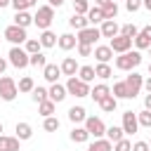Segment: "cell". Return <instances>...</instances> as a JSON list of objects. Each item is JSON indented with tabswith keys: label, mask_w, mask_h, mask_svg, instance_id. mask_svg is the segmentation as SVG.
<instances>
[{
	"label": "cell",
	"mask_w": 151,
	"mask_h": 151,
	"mask_svg": "<svg viewBox=\"0 0 151 151\" xmlns=\"http://www.w3.org/2000/svg\"><path fill=\"white\" fill-rule=\"evenodd\" d=\"M94 73H97V78H101V80H109V78L113 76V68H111L109 64H101V61H97V66H94Z\"/></svg>",
	"instance_id": "1f68e13d"
},
{
	"label": "cell",
	"mask_w": 151,
	"mask_h": 151,
	"mask_svg": "<svg viewBox=\"0 0 151 151\" xmlns=\"http://www.w3.org/2000/svg\"><path fill=\"white\" fill-rule=\"evenodd\" d=\"M111 94H113L116 99H130V92H127V85H125V80H120V83H113V90H111Z\"/></svg>",
	"instance_id": "f1b7e54d"
},
{
	"label": "cell",
	"mask_w": 151,
	"mask_h": 151,
	"mask_svg": "<svg viewBox=\"0 0 151 151\" xmlns=\"http://www.w3.org/2000/svg\"><path fill=\"white\" fill-rule=\"evenodd\" d=\"M52 21H54V7H52V5L38 7V12H35V17H33V24H35L40 31H45V28H50Z\"/></svg>",
	"instance_id": "3957f363"
},
{
	"label": "cell",
	"mask_w": 151,
	"mask_h": 151,
	"mask_svg": "<svg viewBox=\"0 0 151 151\" xmlns=\"http://www.w3.org/2000/svg\"><path fill=\"white\" fill-rule=\"evenodd\" d=\"M142 64V52L139 50H127L116 57V68L118 71H134Z\"/></svg>",
	"instance_id": "6da1fadb"
},
{
	"label": "cell",
	"mask_w": 151,
	"mask_h": 151,
	"mask_svg": "<svg viewBox=\"0 0 151 151\" xmlns=\"http://www.w3.org/2000/svg\"><path fill=\"white\" fill-rule=\"evenodd\" d=\"M76 47H78V57H92V52H94V45H83V42H78Z\"/></svg>",
	"instance_id": "f6af8a7d"
},
{
	"label": "cell",
	"mask_w": 151,
	"mask_h": 151,
	"mask_svg": "<svg viewBox=\"0 0 151 151\" xmlns=\"http://www.w3.org/2000/svg\"><path fill=\"white\" fill-rule=\"evenodd\" d=\"M87 151H113V142H109L106 137H99L87 146Z\"/></svg>",
	"instance_id": "484cf974"
},
{
	"label": "cell",
	"mask_w": 151,
	"mask_h": 151,
	"mask_svg": "<svg viewBox=\"0 0 151 151\" xmlns=\"http://www.w3.org/2000/svg\"><path fill=\"white\" fill-rule=\"evenodd\" d=\"M9 5H12V0H0V9L2 7H9Z\"/></svg>",
	"instance_id": "11a10c76"
},
{
	"label": "cell",
	"mask_w": 151,
	"mask_h": 151,
	"mask_svg": "<svg viewBox=\"0 0 151 151\" xmlns=\"http://www.w3.org/2000/svg\"><path fill=\"white\" fill-rule=\"evenodd\" d=\"M132 42H134L132 38H127V35L118 33L116 38H111V40H109V47H111V50H113L116 54H123V52H127V50L132 47Z\"/></svg>",
	"instance_id": "9c48e42d"
},
{
	"label": "cell",
	"mask_w": 151,
	"mask_h": 151,
	"mask_svg": "<svg viewBox=\"0 0 151 151\" xmlns=\"http://www.w3.org/2000/svg\"><path fill=\"white\" fill-rule=\"evenodd\" d=\"M59 66H61V73H64V76H68V78H71V76H76V73L80 71V66H78V61H76L73 57H66Z\"/></svg>",
	"instance_id": "ac0fdd59"
},
{
	"label": "cell",
	"mask_w": 151,
	"mask_h": 151,
	"mask_svg": "<svg viewBox=\"0 0 151 151\" xmlns=\"http://www.w3.org/2000/svg\"><path fill=\"white\" fill-rule=\"evenodd\" d=\"M24 50H26L28 54H35V52H40V50H42V45H40V40H38V38H28V40L24 42Z\"/></svg>",
	"instance_id": "8d00e7d4"
},
{
	"label": "cell",
	"mask_w": 151,
	"mask_h": 151,
	"mask_svg": "<svg viewBox=\"0 0 151 151\" xmlns=\"http://www.w3.org/2000/svg\"><path fill=\"white\" fill-rule=\"evenodd\" d=\"M31 99H33L35 104H40V101H45V99H50V92H47L45 87H40V85H35V87H33V92H31Z\"/></svg>",
	"instance_id": "d590c367"
},
{
	"label": "cell",
	"mask_w": 151,
	"mask_h": 151,
	"mask_svg": "<svg viewBox=\"0 0 151 151\" xmlns=\"http://www.w3.org/2000/svg\"><path fill=\"white\" fill-rule=\"evenodd\" d=\"M66 90H68V94H73V97H78V99H83V97H90V83L80 80L78 76H71V78H68V83H66Z\"/></svg>",
	"instance_id": "277c9868"
},
{
	"label": "cell",
	"mask_w": 151,
	"mask_h": 151,
	"mask_svg": "<svg viewBox=\"0 0 151 151\" xmlns=\"http://www.w3.org/2000/svg\"><path fill=\"white\" fill-rule=\"evenodd\" d=\"M45 64H47V59H45V54H42V52L31 54V66H35V68H45Z\"/></svg>",
	"instance_id": "b9f144b4"
},
{
	"label": "cell",
	"mask_w": 151,
	"mask_h": 151,
	"mask_svg": "<svg viewBox=\"0 0 151 151\" xmlns=\"http://www.w3.org/2000/svg\"><path fill=\"white\" fill-rule=\"evenodd\" d=\"M144 109H149V111H151V92L144 97Z\"/></svg>",
	"instance_id": "681fc988"
},
{
	"label": "cell",
	"mask_w": 151,
	"mask_h": 151,
	"mask_svg": "<svg viewBox=\"0 0 151 151\" xmlns=\"http://www.w3.org/2000/svg\"><path fill=\"white\" fill-rule=\"evenodd\" d=\"M149 52H151V47H149Z\"/></svg>",
	"instance_id": "94428289"
},
{
	"label": "cell",
	"mask_w": 151,
	"mask_h": 151,
	"mask_svg": "<svg viewBox=\"0 0 151 151\" xmlns=\"http://www.w3.org/2000/svg\"><path fill=\"white\" fill-rule=\"evenodd\" d=\"M125 9H127V12H137V9H142V0H125Z\"/></svg>",
	"instance_id": "7dc6e473"
},
{
	"label": "cell",
	"mask_w": 151,
	"mask_h": 151,
	"mask_svg": "<svg viewBox=\"0 0 151 151\" xmlns=\"http://www.w3.org/2000/svg\"><path fill=\"white\" fill-rule=\"evenodd\" d=\"M101 9H104V21H106V19H116V17H118V2H116V0L106 2Z\"/></svg>",
	"instance_id": "836d02e7"
},
{
	"label": "cell",
	"mask_w": 151,
	"mask_h": 151,
	"mask_svg": "<svg viewBox=\"0 0 151 151\" xmlns=\"http://www.w3.org/2000/svg\"><path fill=\"white\" fill-rule=\"evenodd\" d=\"M7 61H9L14 68H26V66H31V54H28L21 45H12V50H9V54H7Z\"/></svg>",
	"instance_id": "7a4b0ae2"
},
{
	"label": "cell",
	"mask_w": 151,
	"mask_h": 151,
	"mask_svg": "<svg viewBox=\"0 0 151 151\" xmlns=\"http://www.w3.org/2000/svg\"><path fill=\"white\" fill-rule=\"evenodd\" d=\"M144 90H146V92H151V76L144 80Z\"/></svg>",
	"instance_id": "f5cc1de1"
},
{
	"label": "cell",
	"mask_w": 151,
	"mask_h": 151,
	"mask_svg": "<svg viewBox=\"0 0 151 151\" xmlns=\"http://www.w3.org/2000/svg\"><path fill=\"white\" fill-rule=\"evenodd\" d=\"M73 2H76V0H73Z\"/></svg>",
	"instance_id": "e7e4bbea"
},
{
	"label": "cell",
	"mask_w": 151,
	"mask_h": 151,
	"mask_svg": "<svg viewBox=\"0 0 151 151\" xmlns=\"http://www.w3.org/2000/svg\"><path fill=\"white\" fill-rule=\"evenodd\" d=\"M14 24H17V26H21V28H28V26L33 24V14H28V9L17 12V14H14Z\"/></svg>",
	"instance_id": "83f0119b"
},
{
	"label": "cell",
	"mask_w": 151,
	"mask_h": 151,
	"mask_svg": "<svg viewBox=\"0 0 151 151\" xmlns=\"http://www.w3.org/2000/svg\"><path fill=\"white\" fill-rule=\"evenodd\" d=\"M142 31H144V33H146V35H149V38H151V24H149V26H144V28H142Z\"/></svg>",
	"instance_id": "6f0895ef"
},
{
	"label": "cell",
	"mask_w": 151,
	"mask_h": 151,
	"mask_svg": "<svg viewBox=\"0 0 151 151\" xmlns=\"http://www.w3.org/2000/svg\"><path fill=\"white\" fill-rule=\"evenodd\" d=\"M85 130H87L90 137H94V139H99V137L106 134V125H104V120L97 118V116H87V118H85Z\"/></svg>",
	"instance_id": "8992f818"
},
{
	"label": "cell",
	"mask_w": 151,
	"mask_h": 151,
	"mask_svg": "<svg viewBox=\"0 0 151 151\" xmlns=\"http://www.w3.org/2000/svg\"><path fill=\"white\" fill-rule=\"evenodd\" d=\"M59 76H61V66H57V64H45V68H42V78H45L47 83H57Z\"/></svg>",
	"instance_id": "9a60e30c"
},
{
	"label": "cell",
	"mask_w": 151,
	"mask_h": 151,
	"mask_svg": "<svg viewBox=\"0 0 151 151\" xmlns=\"http://www.w3.org/2000/svg\"><path fill=\"white\" fill-rule=\"evenodd\" d=\"M85 118H87V111H85V106H71V109H68V120H71L73 125H78V123H85Z\"/></svg>",
	"instance_id": "ffe728a7"
},
{
	"label": "cell",
	"mask_w": 151,
	"mask_h": 151,
	"mask_svg": "<svg viewBox=\"0 0 151 151\" xmlns=\"http://www.w3.org/2000/svg\"><path fill=\"white\" fill-rule=\"evenodd\" d=\"M78 42H83V45H94L99 38H101V31L97 28V26H87V28H83V31H78Z\"/></svg>",
	"instance_id": "ba28073f"
},
{
	"label": "cell",
	"mask_w": 151,
	"mask_h": 151,
	"mask_svg": "<svg viewBox=\"0 0 151 151\" xmlns=\"http://www.w3.org/2000/svg\"><path fill=\"white\" fill-rule=\"evenodd\" d=\"M68 26H71V28H76V31H83V28H87V26H90V21H87V14H76V12H73V17L68 19Z\"/></svg>",
	"instance_id": "7402d4cb"
},
{
	"label": "cell",
	"mask_w": 151,
	"mask_h": 151,
	"mask_svg": "<svg viewBox=\"0 0 151 151\" xmlns=\"http://www.w3.org/2000/svg\"><path fill=\"white\" fill-rule=\"evenodd\" d=\"M14 132H17V137H19L21 142H26V139L33 137V127H31V123H24V120L14 125Z\"/></svg>",
	"instance_id": "44dd1931"
},
{
	"label": "cell",
	"mask_w": 151,
	"mask_h": 151,
	"mask_svg": "<svg viewBox=\"0 0 151 151\" xmlns=\"http://www.w3.org/2000/svg\"><path fill=\"white\" fill-rule=\"evenodd\" d=\"M78 78H80V80H85V83H92V80L97 78V73H94V66H80V71H78Z\"/></svg>",
	"instance_id": "e575fe53"
},
{
	"label": "cell",
	"mask_w": 151,
	"mask_h": 151,
	"mask_svg": "<svg viewBox=\"0 0 151 151\" xmlns=\"http://www.w3.org/2000/svg\"><path fill=\"white\" fill-rule=\"evenodd\" d=\"M142 7H144V9H149V12H151V0H142Z\"/></svg>",
	"instance_id": "db71d44e"
},
{
	"label": "cell",
	"mask_w": 151,
	"mask_h": 151,
	"mask_svg": "<svg viewBox=\"0 0 151 151\" xmlns=\"http://www.w3.org/2000/svg\"><path fill=\"white\" fill-rule=\"evenodd\" d=\"M5 68H7V59L0 57V73H5Z\"/></svg>",
	"instance_id": "816d5d0a"
},
{
	"label": "cell",
	"mask_w": 151,
	"mask_h": 151,
	"mask_svg": "<svg viewBox=\"0 0 151 151\" xmlns=\"http://www.w3.org/2000/svg\"><path fill=\"white\" fill-rule=\"evenodd\" d=\"M106 2H111V0H94V5H97V7H104Z\"/></svg>",
	"instance_id": "9f6ffc18"
},
{
	"label": "cell",
	"mask_w": 151,
	"mask_h": 151,
	"mask_svg": "<svg viewBox=\"0 0 151 151\" xmlns=\"http://www.w3.org/2000/svg\"><path fill=\"white\" fill-rule=\"evenodd\" d=\"M5 40H9L12 45H24V42L28 40L26 28H21V26H17V24L7 26V28H5Z\"/></svg>",
	"instance_id": "52a82bcc"
},
{
	"label": "cell",
	"mask_w": 151,
	"mask_h": 151,
	"mask_svg": "<svg viewBox=\"0 0 151 151\" xmlns=\"http://www.w3.org/2000/svg\"><path fill=\"white\" fill-rule=\"evenodd\" d=\"M38 5V0H12V7H14V12H24V9H28V7H35Z\"/></svg>",
	"instance_id": "74e56055"
},
{
	"label": "cell",
	"mask_w": 151,
	"mask_h": 151,
	"mask_svg": "<svg viewBox=\"0 0 151 151\" xmlns=\"http://www.w3.org/2000/svg\"><path fill=\"white\" fill-rule=\"evenodd\" d=\"M68 137H71V142H76V144H85V142L90 139V132L85 130V125H83V127H78V125H76V127L71 130V134H68Z\"/></svg>",
	"instance_id": "d4e9b609"
},
{
	"label": "cell",
	"mask_w": 151,
	"mask_h": 151,
	"mask_svg": "<svg viewBox=\"0 0 151 151\" xmlns=\"http://www.w3.org/2000/svg\"><path fill=\"white\" fill-rule=\"evenodd\" d=\"M87 21H90V26H97V24H101L104 21V9L101 7H90V12H87Z\"/></svg>",
	"instance_id": "4316f807"
},
{
	"label": "cell",
	"mask_w": 151,
	"mask_h": 151,
	"mask_svg": "<svg viewBox=\"0 0 151 151\" xmlns=\"http://www.w3.org/2000/svg\"><path fill=\"white\" fill-rule=\"evenodd\" d=\"M19 92H33V87H35V83H33V78L31 76H24L21 80H19Z\"/></svg>",
	"instance_id": "f35d334b"
},
{
	"label": "cell",
	"mask_w": 151,
	"mask_h": 151,
	"mask_svg": "<svg viewBox=\"0 0 151 151\" xmlns=\"http://www.w3.org/2000/svg\"><path fill=\"white\" fill-rule=\"evenodd\" d=\"M38 40H40V45H42V47H47V50H50V47H54V45L59 42L57 33H52L50 28H45V31L40 33V38H38Z\"/></svg>",
	"instance_id": "603a6c76"
},
{
	"label": "cell",
	"mask_w": 151,
	"mask_h": 151,
	"mask_svg": "<svg viewBox=\"0 0 151 151\" xmlns=\"http://www.w3.org/2000/svg\"><path fill=\"white\" fill-rule=\"evenodd\" d=\"M47 92H50V99H52L54 104H59V101H64V99L68 97V90H66V85H59V83H52V87H50Z\"/></svg>",
	"instance_id": "4fadbf2b"
},
{
	"label": "cell",
	"mask_w": 151,
	"mask_h": 151,
	"mask_svg": "<svg viewBox=\"0 0 151 151\" xmlns=\"http://www.w3.org/2000/svg\"><path fill=\"white\" fill-rule=\"evenodd\" d=\"M113 151H132V142L123 137L120 142H116V144H113Z\"/></svg>",
	"instance_id": "bcb514c9"
},
{
	"label": "cell",
	"mask_w": 151,
	"mask_h": 151,
	"mask_svg": "<svg viewBox=\"0 0 151 151\" xmlns=\"http://www.w3.org/2000/svg\"><path fill=\"white\" fill-rule=\"evenodd\" d=\"M120 33H123V35H127V38H132V40H134V38H137V33H139V28H137V26H134V24H125V26H120Z\"/></svg>",
	"instance_id": "ee69618b"
},
{
	"label": "cell",
	"mask_w": 151,
	"mask_h": 151,
	"mask_svg": "<svg viewBox=\"0 0 151 151\" xmlns=\"http://www.w3.org/2000/svg\"><path fill=\"white\" fill-rule=\"evenodd\" d=\"M109 142H120L123 137H125V130H123V125H111V127H106V134H104Z\"/></svg>",
	"instance_id": "cb8c5ba5"
},
{
	"label": "cell",
	"mask_w": 151,
	"mask_h": 151,
	"mask_svg": "<svg viewBox=\"0 0 151 151\" xmlns=\"http://www.w3.org/2000/svg\"><path fill=\"white\" fill-rule=\"evenodd\" d=\"M0 76H2V73H0Z\"/></svg>",
	"instance_id": "be15d7a7"
},
{
	"label": "cell",
	"mask_w": 151,
	"mask_h": 151,
	"mask_svg": "<svg viewBox=\"0 0 151 151\" xmlns=\"http://www.w3.org/2000/svg\"><path fill=\"white\" fill-rule=\"evenodd\" d=\"M0 134H2V123H0Z\"/></svg>",
	"instance_id": "680465c9"
},
{
	"label": "cell",
	"mask_w": 151,
	"mask_h": 151,
	"mask_svg": "<svg viewBox=\"0 0 151 151\" xmlns=\"http://www.w3.org/2000/svg\"><path fill=\"white\" fill-rule=\"evenodd\" d=\"M17 94H19V87H17L14 78L0 76V99H2V101H14Z\"/></svg>",
	"instance_id": "5b68a950"
},
{
	"label": "cell",
	"mask_w": 151,
	"mask_h": 151,
	"mask_svg": "<svg viewBox=\"0 0 151 151\" xmlns=\"http://www.w3.org/2000/svg\"><path fill=\"white\" fill-rule=\"evenodd\" d=\"M132 151H151V146H149V142H134Z\"/></svg>",
	"instance_id": "c3c4849f"
},
{
	"label": "cell",
	"mask_w": 151,
	"mask_h": 151,
	"mask_svg": "<svg viewBox=\"0 0 151 151\" xmlns=\"http://www.w3.org/2000/svg\"><path fill=\"white\" fill-rule=\"evenodd\" d=\"M149 76H151V64H149Z\"/></svg>",
	"instance_id": "91938a15"
},
{
	"label": "cell",
	"mask_w": 151,
	"mask_h": 151,
	"mask_svg": "<svg viewBox=\"0 0 151 151\" xmlns=\"http://www.w3.org/2000/svg\"><path fill=\"white\" fill-rule=\"evenodd\" d=\"M59 50H64V52H68V50H73L76 45H78V38L73 35V33H61L59 35Z\"/></svg>",
	"instance_id": "e0dca14e"
},
{
	"label": "cell",
	"mask_w": 151,
	"mask_h": 151,
	"mask_svg": "<svg viewBox=\"0 0 151 151\" xmlns=\"http://www.w3.org/2000/svg\"><path fill=\"white\" fill-rule=\"evenodd\" d=\"M134 47H137L139 52H142V50H149V47H151V38H149L144 31H139L137 38H134Z\"/></svg>",
	"instance_id": "d6a6232c"
},
{
	"label": "cell",
	"mask_w": 151,
	"mask_h": 151,
	"mask_svg": "<svg viewBox=\"0 0 151 151\" xmlns=\"http://www.w3.org/2000/svg\"><path fill=\"white\" fill-rule=\"evenodd\" d=\"M99 106H101L104 113H113V111L118 109V99H116L113 94H109V97H104V99L99 101Z\"/></svg>",
	"instance_id": "f546056e"
},
{
	"label": "cell",
	"mask_w": 151,
	"mask_h": 151,
	"mask_svg": "<svg viewBox=\"0 0 151 151\" xmlns=\"http://www.w3.org/2000/svg\"><path fill=\"white\" fill-rule=\"evenodd\" d=\"M99 31H101V38H116L118 33H120V26L116 24V19H106V21H101L99 24Z\"/></svg>",
	"instance_id": "7c38bea8"
},
{
	"label": "cell",
	"mask_w": 151,
	"mask_h": 151,
	"mask_svg": "<svg viewBox=\"0 0 151 151\" xmlns=\"http://www.w3.org/2000/svg\"><path fill=\"white\" fill-rule=\"evenodd\" d=\"M125 85H127V92H130V99H134V97L139 94V90L144 87V80H142V76H139L137 71H130V76L125 78Z\"/></svg>",
	"instance_id": "30bf717a"
},
{
	"label": "cell",
	"mask_w": 151,
	"mask_h": 151,
	"mask_svg": "<svg viewBox=\"0 0 151 151\" xmlns=\"http://www.w3.org/2000/svg\"><path fill=\"white\" fill-rule=\"evenodd\" d=\"M47 2H50V5H52V7H61V5H64V2H66V0H47Z\"/></svg>",
	"instance_id": "f907efd6"
},
{
	"label": "cell",
	"mask_w": 151,
	"mask_h": 151,
	"mask_svg": "<svg viewBox=\"0 0 151 151\" xmlns=\"http://www.w3.org/2000/svg\"><path fill=\"white\" fill-rule=\"evenodd\" d=\"M149 146H151V142H149Z\"/></svg>",
	"instance_id": "6125c7cd"
},
{
	"label": "cell",
	"mask_w": 151,
	"mask_h": 151,
	"mask_svg": "<svg viewBox=\"0 0 151 151\" xmlns=\"http://www.w3.org/2000/svg\"><path fill=\"white\" fill-rule=\"evenodd\" d=\"M92 54H94V59H97V61H101V64H109V61H111V57H113V50H111L109 45H97Z\"/></svg>",
	"instance_id": "5bb4252c"
},
{
	"label": "cell",
	"mask_w": 151,
	"mask_h": 151,
	"mask_svg": "<svg viewBox=\"0 0 151 151\" xmlns=\"http://www.w3.org/2000/svg\"><path fill=\"white\" fill-rule=\"evenodd\" d=\"M54 109H57V104H54L52 99H45V101H40V104H38V113H40L42 118L54 116Z\"/></svg>",
	"instance_id": "4dcf8cb0"
},
{
	"label": "cell",
	"mask_w": 151,
	"mask_h": 151,
	"mask_svg": "<svg viewBox=\"0 0 151 151\" xmlns=\"http://www.w3.org/2000/svg\"><path fill=\"white\" fill-rule=\"evenodd\" d=\"M73 12L76 14H87L90 12V2L87 0H76L73 2Z\"/></svg>",
	"instance_id": "7bdbcfd3"
},
{
	"label": "cell",
	"mask_w": 151,
	"mask_h": 151,
	"mask_svg": "<svg viewBox=\"0 0 151 151\" xmlns=\"http://www.w3.org/2000/svg\"><path fill=\"white\" fill-rule=\"evenodd\" d=\"M120 125H123L125 134H134V132L139 130V120H137V113H132V111H125V113H123V120H120Z\"/></svg>",
	"instance_id": "8fae6325"
},
{
	"label": "cell",
	"mask_w": 151,
	"mask_h": 151,
	"mask_svg": "<svg viewBox=\"0 0 151 151\" xmlns=\"http://www.w3.org/2000/svg\"><path fill=\"white\" fill-rule=\"evenodd\" d=\"M137 120H139V127H151V111L144 109L137 113Z\"/></svg>",
	"instance_id": "60d3db41"
},
{
	"label": "cell",
	"mask_w": 151,
	"mask_h": 151,
	"mask_svg": "<svg viewBox=\"0 0 151 151\" xmlns=\"http://www.w3.org/2000/svg\"><path fill=\"white\" fill-rule=\"evenodd\" d=\"M19 137H7V134H0V151H19Z\"/></svg>",
	"instance_id": "2e32d148"
},
{
	"label": "cell",
	"mask_w": 151,
	"mask_h": 151,
	"mask_svg": "<svg viewBox=\"0 0 151 151\" xmlns=\"http://www.w3.org/2000/svg\"><path fill=\"white\" fill-rule=\"evenodd\" d=\"M109 94H111V87H109L106 83H99V85H94V87L90 90V97H92L97 104H99L104 97H109Z\"/></svg>",
	"instance_id": "d6986e66"
},
{
	"label": "cell",
	"mask_w": 151,
	"mask_h": 151,
	"mask_svg": "<svg viewBox=\"0 0 151 151\" xmlns=\"http://www.w3.org/2000/svg\"><path fill=\"white\" fill-rule=\"evenodd\" d=\"M59 125H61V123H59V118H54V116H47V118H45V123H42V127H45L47 132H57V130H59Z\"/></svg>",
	"instance_id": "ab89813d"
}]
</instances>
